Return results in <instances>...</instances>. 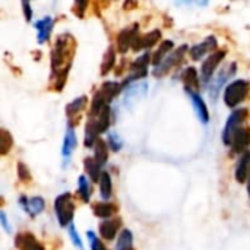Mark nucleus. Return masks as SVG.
<instances>
[{"instance_id": "1", "label": "nucleus", "mask_w": 250, "mask_h": 250, "mask_svg": "<svg viewBox=\"0 0 250 250\" xmlns=\"http://www.w3.org/2000/svg\"><path fill=\"white\" fill-rule=\"evenodd\" d=\"M75 50H76V41L70 34H62L57 37L51 53V79H50L51 86L56 91H62L66 83L72 59L75 56Z\"/></svg>"}, {"instance_id": "2", "label": "nucleus", "mask_w": 250, "mask_h": 250, "mask_svg": "<svg viewBox=\"0 0 250 250\" xmlns=\"http://www.w3.org/2000/svg\"><path fill=\"white\" fill-rule=\"evenodd\" d=\"M110 123H111L110 105L103 108L98 114L89 116L85 127V146H94L98 136L110 127Z\"/></svg>"}, {"instance_id": "3", "label": "nucleus", "mask_w": 250, "mask_h": 250, "mask_svg": "<svg viewBox=\"0 0 250 250\" xmlns=\"http://www.w3.org/2000/svg\"><path fill=\"white\" fill-rule=\"evenodd\" d=\"M122 83L119 82H104L101 85V88L95 92L94 98H92V104H91V110H89V116H95L98 114L103 108L108 107V104L120 94L122 91Z\"/></svg>"}, {"instance_id": "4", "label": "nucleus", "mask_w": 250, "mask_h": 250, "mask_svg": "<svg viewBox=\"0 0 250 250\" xmlns=\"http://www.w3.org/2000/svg\"><path fill=\"white\" fill-rule=\"evenodd\" d=\"M54 212L62 227H69L75 215V202L73 196L69 192L59 195L54 201Z\"/></svg>"}, {"instance_id": "5", "label": "nucleus", "mask_w": 250, "mask_h": 250, "mask_svg": "<svg viewBox=\"0 0 250 250\" xmlns=\"http://www.w3.org/2000/svg\"><path fill=\"white\" fill-rule=\"evenodd\" d=\"M250 92V82L246 79H239L233 81L231 83L227 85L224 91V103L227 107L234 108L239 104H242Z\"/></svg>"}, {"instance_id": "6", "label": "nucleus", "mask_w": 250, "mask_h": 250, "mask_svg": "<svg viewBox=\"0 0 250 250\" xmlns=\"http://www.w3.org/2000/svg\"><path fill=\"white\" fill-rule=\"evenodd\" d=\"M186 51H188V45H180L179 48L173 50V51H171L160 64H158V66H155L152 75H154L155 78H163V76H166L174 66H177V64L182 63V60H183Z\"/></svg>"}, {"instance_id": "7", "label": "nucleus", "mask_w": 250, "mask_h": 250, "mask_svg": "<svg viewBox=\"0 0 250 250\" xmlns=\"http://www.w3.org/2000/svg\"><path fill=\"white\" fill-rule=\"evenodd\" d=\"M224 57H226V50H217L205 59V62L202 63V67H201V83L204 86L209 85V81L214 76L215 69L224 60Z\"/></svg>"}, {"instance_id": "8", "label": "nucleus", "mask_w": 250, "mask_h": 250, "mask_svg": "<svg viewBox=\"0 0 250 250\" xmlns=\"http://www.w3.org/2000/svg\"><path fill=\"white\" fill-rule=\"evenodd\" d=\"M249 117V110L248 108H239L236 111H233L230 114V117L227 119V123H226V127H224V132H223V141L226 145H230V138H231V133L243 126V123L246 122V119Z\"/></svg>"}, {"instance_id": "9", "label": "nucleus", "mask_w": 250, "mask_h": 250, "mask_svg": "<svg viewBox=\"0 0 250 250\" xmlns=\"http://www.w3.org/2000/svg\"><path fill=\"white\" fill-rule=\"evenodd\" d=\"M230 146L233 154H245L250 146V127H237L230 138Z\"/></svg>"}, {"instance_id": "10", "label": "nucleus", "mask_w": 250, "mask_h": 250, "mask_svg": "<svg viewBox=\"0 0 250 250\" xmlns=\"http://www.w3.org/2000/svg\"><path fill=\"white\" fill-rule=\"evenodd\" d=\"M234 73H236V63H230L229 66H226L223 70L218 72V75L215 76V79L212 81L211 88H209V97H211V101H212V103H217L218 92L221 91V88L224 86V83H226Z\"/></svg>"}, {"instance_id": "11", "label": "nucleus", "mask_w": 250, "mask_h": 250, "mask_svg": "<svg viewBox=\"0 0 250 250\" xmlns=\"http://www.w3.org/2000/svg\"><path fill=\"white\" fill-rule=\"evenodd\" d=\"M148 91V83L146 82H135L126 86L125 95H123V104L126 107H132L135 103L142 100L146 95Z\"/></svg>"}, {"instance_id": "12", "label": "nucleus", "mask_w": 250, "mask_h": 250, "mask_svg": "<svg viewBox=\"0 0 250 250\" xmlns=\"http://www.w3.org/2000/svg\"><path fill=\"white\" fill-rule=\"evenodd\" d=\"M139 35V26L138 23L135 25H130L127 28H125L119 37H117V48L120 53H126L129 48H132V44L135 41V38Z\"/></svg>"}, {"instance_id": "13", "label": "nucleus", "mask_w": 250, "mask_h": 250, "mask_svg": "<svg viewBox=\"0 0 250 250\" xmlns=\"http://www.w3.org/2000/svg\"><path fill=\"white\" fill-rule=\"evenodd\" d=\"M88 103V98L85 95L78 97L76 100H73L70 104H67L66 107V114H67V120H69V126H76L79 123V114L82 113V110L85 108Z\"/></svg>"}, {"instance_id": "14", "label": "nucleus", "mask_w": 250, "mask_h": 250, "mask_svg": "<svg viewBox=\"0 0 250 250\" xmlns=\"http://www.w3.org/2000/svg\"><path fill=\"white\" fill-rule=\"evenodd\" d=\"M186 92H188V95H189V98L192 101V105L195 108V113H196L199 122L204 123V125H208V122H209V111H208V107H207L205 101L202 100V97L198 92H193V91H186Z\"/></svg>"}, {"instance_id": "15", "label": "nucleus", "mask_w": 250, "mask_h": 250, "mask_svg": "<svg viewBox=\"0 0 250 250\" xmlns=\"http://www.w3.org/2000/svg\"><path fill=\"white\" fill-rule=\"evenodd\" d=\"M161 40V31L160 29H154L145 35H138L132 44V48L135 51L138 50H142V48H149V47H154L158 41Z\"/></svg>"}, {"instance_id": "16", "label": "nucleus", "mask_w": 250, "mask_h": 250, "mask_svg": "<svg viewBox=\"0 0 250 250\" xmlns=\"http://www.w3.org/2000/svg\"><path fill=\"white\" fill-rule=\"evenodd\" d=\"M15 246L18 250H45L42 243H40L31 233H19L15 237Z\"/></svg>"}, {"instance_id": "17", "label": "nucleus", "mask_w": 250, "mask_h": 250, "mask_svg": "<svg viewBox=\"0 0 250 250\" xmlns=\"http://www.w3.org/2000/svg\"><path fill=\"white\" fill-rule=\"evenodd\" d=\"M19 204L23 207L25 212L29 214L31 217L40 215L44 211V207H45V202H44V199L41 196H34L31 199H26L25 196H21Z\"/></svg>"}, {"instance_id": "18", "label": "nucleus", "mask_w": 250, "mask_h": 250, "mask_svg": "<svg viewBox=\"0 0 250 250\" xmlns=\"http://www.w3.org/2000/svg\"><path fill=\"white\" fill-rule=\"evenodd\" d=\"M34 26L37 28V32H38L37 40H38L40 44H42V42L48 41V38L51 35V31L54 28V19L51 16H44L40 21H37L34 23Z\"/></svg>"}, {"instance_id": "19", "label": "nucleus", "mask_w": 250, "mask_h": 250, "mask_svg": "<svg viewBox=\"0 0 250 250\" xmlns=\"http://www.w3.org/2000/svg\"><path fill=\"white\" fill-rule=\"evenodd\" d=\"M215 47H217V38L214 35H209L205 41L190 47V57L193 60H201L208 51L214 50Z\"/></svg>"}, {"instance_id": "20", "label": "nucleus", "mask_w": 250, "mask_h": 250, "mask_svg": "<svg viewBox=\"0 0 250 250\" xmlns=\"http://www.w3.org/2000/svg\"><path fill=\"white\" fill-rule=\"evenodd\" d=\"M120 227H122V220L120 218L105 220V221H103L100 224V234L105 240H113L117 236Z\"/></svg>"}, {"instance_id": "21", "label": "nucleus", "mask_w": 250, "mask_h": 250, "mask_svg": "<svg viewBox=\"0 0 250 250\" xmlns=\"http://www.w3.org/2000/svg\"><path fill=\"white\" fill-rule=\"evenodd\" d=\"M182 81H183V85H185V89L186 91H193V92H198L201 83H199V76H198V72L195 67H188L182 72Z\"/></svg>"}, {"instance_id": "22", "label": "nucleus", "mask_w": 250, "mask_h": 250, "mask_svg": "<svg viewBox=\"0 0 250 250\" xmlns=\"http://www.w3.org/2000/svg\"><path fill=\"white\" fill-rule=\"evenodd\" d=\"M92 211H94V215H95V217L107 220V218H110L111 215H114V214L119 211V208H117V205L113 204V202L103 201V202L94 204V205H92Z\"/></svg>"}, {"instance_id": "23", "label": "nucleus", "mask_w": 250, "mask_h": 250, "mask_svg": "<svg viewBox=\"0 0 250 250\" xmlns=\"http://www.w3.org/2000/svg\"><path fill=\"white\" fill-rule=\"evenodd\" d=\"M250 167V151H246L245 154L240 155L239 161H237V167H236V180L239 183H246L248 180V174H249Z\"/></svg>"}, {"instance_id": "24", "label": "nucleus", "mask_w": 250, "mask_h": 250, "mask_svg": "<svg viewBox=\"0 0 250 250\" xmlns=\"http://www.w3.org/2000/svg\"><path fill=\"white\" fill-rule=\"evenodd\" d=\"M76 133H75V129L72 126H67V130H66V135H64V141H63V148H62V155L64 160L70 158L73 149L76 148Z\"/></svg>"}, {"instance_id": "25", "label": "nucleus", "mask_w": 250, "mask_h": 250, "mask_svg": "<svg viewBox=\"0 0 250 250\" xmlns=\"http://www.w3.org/2000/svg\"><path fill=\"white\" fill-rule=\"evenodd\" d=\"M173 47H174V42L170 41V40L161 42V45L157 48V51L154 53V56H152V59H151L152 64H154V66H158V64L168 56V53L173 50Z\"/></svg>"}, {"instance_id": "26", "label": "nucleus", "mask_w": 250, "mask_h": 250, "mask_svg": "<svg viewBox=\"0 0 250 250\" xmlns=\"http://www.w3.org/2000/svg\"><path fill=\"white\" fill-rule=\"evenodd\" d=\"M94 160L103 167L107 160H108V148H107V144L103 141V139H97V142L94 144Z\"/></svg>"}, {"instance_id": "27", "label": "nucleus", "mask_w": 250, "mask_h": 250, "mask_svg": "<svg viewBox=\"0 0 250 250\" xmlns=\"http://www.w3.org/2000/svg\"><path fill=\"white\" fill-rule=\"evenodd\" d=\"M83 164H85V171L88 173L91 180L92 182H100V177H101L103 171H101V166L94 160V157H86L83 160Z\"/></svg>"}, {"instance_id": "28", "label": "nucleus", "mask_w": 250, "mask_h": 250, "mask_svg": "<svg viewBox=\"0 0 250 250\" xmlns=\"http://www.w3.org/2000/svg\"><path fill=\"white\" fill-rule=\"evenodd\" d=\"M100 193H101V198L104 201H108L111 198V193H113V182H111V176L108 173H103L101 177H100Z\"/></svg>"}, {"instance_id": "29", "label": "nucleus", "mask_w": 250, "mask_h": 250, "mask_svg": "<svg viewBox=\"0 0 250 250\" xmlns=\"http://www.w3.org/2000/svg\"><path fill=\"white\" fill-rule=\"evenodd\" d=\"M116 64V50L113 47H110L105 54H104V60L101 64V75H107Z\"/></svg>"}, {"instance_id": "30", "label": "nucleus", "mask_w": 250, "mask_h": 250, "mask_svg": "<svg viewBox=\"0 0 250 250\" xmlns=\"http://www.w3.org/2000/svg\"><path fill=\"white\" fill-rule=\"evenodd\" d=\"M13 145V138L6 129H0V155H6Z\"/></svg>"}, {"instance_id": "31", "label": "nucleus", "mask_w": 250, "mask_h": 250, "mask_svg": "<svg viewBox=\"0 0 250 250\" xmlns=\"http://www.w3.org/2000/svg\"><path fill=\"white\" fill-rule=\"evenodd\" d=\"M78 190H79V195H81V199L83 202H89L91 199V186H89V182L85 176H79L78 179Z\"/></svg>"}, {"instance_id": "32", "label": "nucleus", "mask_w": 250, "mask_h": 250, "mask_svg": "<svg viewBox=\"0 0 250 250\" xmlns=\"http://www.w3.org/2000/svg\"><path fill=\"white\" fill-rule=\"evenodd\" d=\"M133 245V236L129 230H123L119 236V242H117V248L116 250L126 249V248H130Z\"/></svg>"}, {"instance_id": "33", "label": "nucleus", "mask_w": 250, "mask_h": 250, "mask_svg": "<svg viewBox=\"0 0 250 250\" xmlns=\"http://www.w3.org/2000/svg\"><path fill=\"white\" fill-rule=\"evenodd\" d=\"M108 145H110L111 151H114V152H117V151L122 149L123 142H122L120 136H119L116 132H110V133H108Z\"/></svg>"}, {"instance_id": "34", "label": "nucleus", "mask_w": 250, "mask_h": 250, "mask_svg": "<svg viewBox=\"0 0 250 250\" xmlns=\"http://www.w3.org/2000/svg\"><path fill=\"white\" fill-rule=\"evenodd\" d=\"M86 236H88V240H89V243H91V250H107V248H105V246L103 245V242L95 236L94 231H88Z\"/></svg>"}, {"instance_id": "35", "label": "nucleus", "mask_w": 250, "mask_h": 250, "mask_svg": "<svg viewBox=\"0 0 250 250\" xmlns=\"http://www.w3.org/2000/svg\"><path fill=\"white\" fill-rule=\"evenodd\" d=\"M18 176L22 182H31L32 176H31V171L28 170V167L23 164V163H19L18 164Z\"/></svg>"}, {"instance_id": "36", "label": "nucleus", "mask_w": 250, "mask_h": 250, "mask_svg": "<svg viewBox=\"0 0 250 250\" xmlns=\"http://www.w3.org/2000/svg\"><path fill=\"white\" fill-rule=\"evenodd\" d=\"M69 236H70V239H72V242H73V245L78 248V249H83V246H82V240H81V237H79V234H78V231H76V229H75V226L73 224H70L69 226Z\"/></svg>"}, {"instance_id": "37", "label": "nucleus", "mask_w": 250, "mask_h": 250, "mask_svg": "<svg viewBox=\"0 0 250 250\" xmlns=\"http://www.w3.org/2000/svg\"><path fill=\"white\" fill-rule=\"evenodd\" d=\"M86 6H88V3L86 1H76L75 3V6H73V12L78 15V16H83V13H85V9H86Z\"/></svg>"}, {"instance_id": "38", "label": "nucleus", "mask_w": 250, "mask_h": 250, "mask_svg": "<svg viewBox=\"0 0 250 250\" xmlns=\"http://www.w3.org/2000/svg\"><path fill=\"white\" fill-rule=\"evenodd\" d=\"M0 226L4 229V231H6V233H10V231H12V227H10V224H9L7 215H6L3 211H0Z\"/></svg>"}, {"instance_id": "39", "label": "nucleus", "mask_w": 250, "mask_h": 250, "mask_svg": "<svg viewBox=\"0 0 250 250\" xmlns=\"http://www.w3.org/2000/svg\"><path fill=\"white\" fill-rule=\"evenodd\" d=\"M22 7H23V10H25V18H26V21H31V18H32L31 4H29V3H22Z\"/></svg>"}, {"instance_id": "40", "label": "nucleus", "mask_w": 250, "mask_h": 250, "mask_svg": "<svg viewBox=\"0 0 250 250\" xmlns=\"http://www.w3.org/2000/svg\"><path fill=\"white\" fill-rule=\"evenodd\" d=\"M248 193H249V196H250V167H249V174H248Z\"/></svg>"}, {"instance_id": "41", "label": "nucleus", "mask_w": 250, "mask_h": 250, "mask_svg": "<svg viewBox=\"0 0 250 250\" xmlns=\"http://www.w3.org/2000/svg\"><path fill=\"white\" fill-rule=\"evenodd\" d=\"M4 205V201H3V198H0V207H3Z\"/></svg>"}, {"instance_id": "42", "label": "nucleus", "mask_w": 250, "mask_h": 250, "mask_svg": "<svg viewBox=\"0 0 250 250\" xmlns=\"http://www.w3.org/2000/svg\"><path fill=\"white\" fill-rule=\"evenodd\" d=\"M120 250H135V249H133V246H130V248H126V249H120Z\"/></svg>"}]
</instances>
